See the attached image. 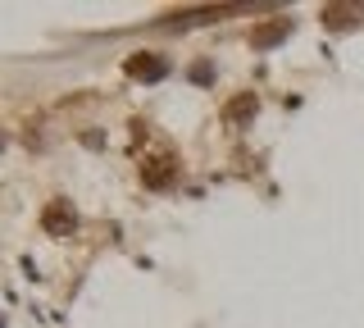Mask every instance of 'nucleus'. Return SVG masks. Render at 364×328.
<instances>
[{
	"label": "nucleus",
	"mask_w": 364,
	"mask_h": 328,
	"mask_svg": "<svg viewBox=\"0 0 364 328\" xmlns=\"http://www.w3.org/2000/svg\"><path fill=\"white\" fill-rule=\"evenodd\" d=\"M41 228L50 233V237H73L77 233V214L68 201H50V206L41 210Z\"/></svg>",
	"instance_id": "f257e3e1"
},
{
	"label": "nucleus",
	"mask_w": 364,
	"mask_h": 328,
	"mask_svg": "<svg viewBox=\"0 0 364 328\" xmlns=\"http://www.w3.org/2000/svg\"><path fill=\"white\" fill-rule=\"evenodd\" d=\"M128 73L141 78V83H159L168 73V60L164 55H151V51H136V55H128Z\"/></svg>",
	"instance_id": "f03ea898"
},
{
	"label": "nucleus",
	"mask_w": 364,
	"mask_h": 328,
	"mask_svg": "<svg viewBox=\"0 0 364 328\" xmlns=\"http://www.w3.org/2000/svg\"><path fill=\"white\" fill-rule=\"evenodd\" d=\"M287 32H291V18H269V23H259L255 32H250V46H255V51H269V46H278Z\"/></svg>",
	"instance_id": "7ed1b4c3"
},
{
	"label": "nucleus",
	"mask_w": 364,
	"mask_h": 328,
	"mask_svg": "<svg viewBox=\"0 0 364 328\" xmlns=\"http://www.w3.org/2000/svg\"><path fill=\"white\" fill-rule=\"evenodd\" d=\"M173 174H178V169H173V160H168V155H159V160H146V164H141V183L155 187V191L173 183Z\"/></svg>",
	"instance_id": "20e7f679"
},
{
	"label": "nucleus",
	"mask_w": 364,
	"mask_h": 328,
	"mask_svg": "<svg viewBox=\"0 0 364 328\" xmlns=\"http://www.w3.org/2000/svg\"><path fill=\"white\" fill-rule=\"evenodd\" d=\"M255 110H259L255 92H242V96H232V100L223 105V119H228V123H246L250 115H255Z\"/></svg>",
	"instance_id": "39448f33"
},
{
	"label": "nucleus",
	"mask_w": 364,
	"mask_h": 328,
	"mask_svg": "<svg viewBox=\"0 0 364 328\" xmlns=\"http://www.w3.org/2000/svg\"><path fill=\"white\" fill-rule=\"evenodd\" d=\"M323 23H333V28H346V23H350V9H346V5H333V9H323Z\"/></svg>",
	"instance_id": "423d86ee"
}]
</instances>
